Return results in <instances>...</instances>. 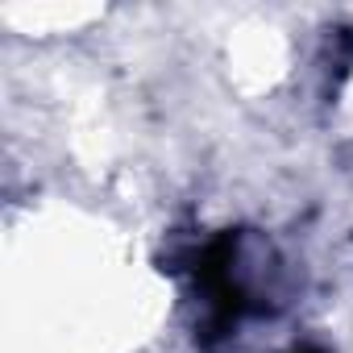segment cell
Returning a JSON list of instances; mask_svg holds the SVG:
<instances>
[{"mask_svg": "<svg viewBox=\"0 0 353 353\" xmlns=\"http://www.w3.org/2000/svg\"><path fill=\"white\" fill-rule=\"evenodd\" d=\"M174 270H183V279L200 303V324H196L200 345L225 341L245 316L262 312V303L254 299V291L241 274V233H233V229L192 245Z\"/></svg>", "mask_w": 353, "mask_h": 353, "instance_id": "cell-1", "label": "cell"}, {"mask_svg": "<svg viewBox=\"0 0 353 353\" xmlns=\"http://www.w3.org/2000/svg\"><path fill=\"white\" fill-rule=\"evenodd\" d=\"M291 353H328V349H320V345H299V349H291Z\"/></svg>", "mask_w": 353, "mask_h": 353, "instance_id": "cell-2", "label": "cell"}]
</instances>
